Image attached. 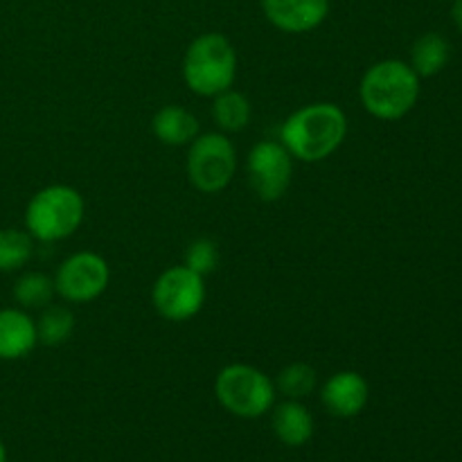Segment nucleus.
<instances>
[{
	"label": "nucleus",
	"instance_id": "4",
	"mask_svg": "<svg viewBox=\"0 0 462 462\" xmlns=\"http://www.w3.org/2000/svg\"><path fill=\"white\" fill-rule=\"evenodd\" d=\"M86 215L84 197L70 185H48L30 199L25 208V230L43 244L72 237Z\"/></svg>",
	"mask_w": 462,
	"mask_h": 462
},
{
	"label": "nucleus",
	"instance_id": "17",
	"mask_svg": "<svg viewBox=\"0 0 462 462\" xmlns=\"http://www.w3.org/2000/svg\"><path fill=\"white\" fill-rule=\"evenodd\" d=\"M54 293V280L39 271L23 273L14 284V300L21 310H43L50 305Z\"/></svg>",
	"mask_w": 462,
	"mask_h": 462
},
{
	"label": "nucleus",
	"instance_id": "16",
	"mask_svg": "<svg viewBox=\"0 0 462 462\" xmlns=\"http://www.w3.org/2000/svg\"><path fill=\"white\" fill-rule=\"evenodd\" d=\"M212 120L219 126L221 134H237L251 122V102L239 90H224L212 97Z\"/></svg>",
	"mask_w": 462,
	"mask_h": 462
},
{
	"label": "nucleus",
	"instance_id": "11",
	"mask_svg": "<svg viewBox=\"0 0 462 462\" xmlns=\"http://www.w3.org/2000/svg\"><path fill=\"white\" fill-rule=\"evenodd\" d=\"M368 382H365L364 374L355 373V370H341L320 386V402H323L325 411L334 418H356L368 406Z\"/></svg>",
	"mask_w": 462,
	"mask_h": 462
},
{
	"label": "nucleus",
	"instance_id": "20",
	"mask_svg": "<svg viewBox=\"0 0 462 462\" xmlns=\"http://www.w3.org/2000/svg\"><path fill=\"white\" fill-rule=\"evenodd\" d=\"M275 391L282 393L287 400H305L319 386V374L310 364H289L287 368L280 370L278 379H275Z\"/></svg>",
	"mask_w": 462,
	"mask_h": 462
},
{
	"label": "nucleus",
	"instance_id": "19",
	"mask_svg": "<svg viewBox=\"0 0 462 462\" xmlns=\"http://www.w3.org/2000/svg\"><path fill=\"white\" fill-rule=\"evenodd\" d=\"M34 239L27 230L0 228V273H14L32 260Z\"/></svg>",
	"mask_w": 462,
	"mask_h": 462
},
{
	"label": "nucleus",
	"instance_id": "1",
	"mask_svg": "<svg viewBox=\"0 0 462 462\" xmlns=\"http://www.w3.org/2000/svg\"><path fill=\"white\" fill-rule=\"evenodd\" d=\"M347 135V116L332 102H314L293 111L280 126V143L302 162L332 156Z\"/></svg>",
	"mask_w": 462,
	"mask_h": 462
},
{
	"label": "nucleus",
	"instance_id": "2",
	"mask_svg": "<svg viewBox=\"0 0 462 462\" xmlns=\"http://www.w3.org/2000/svg\"><path fill=\"white\" fill-rule=\"evenodd\" d=\"M359 97L365 111L377 120H402L418 104L420 77L402 59H383L361 77Z\"/></svg>",
	"mask_w": 462,
	"mask_h": 462
},
{
	"label": "nucleus",
	"instance_id": "5",
	"mask_svg": "<svg viewBox=\"0 0 462 462\" xmlns=\"http://www.w3.org/2000/svg\"><path fill=\"white\" fill-rule=\"evenodd\" d=\"M215 395L221 409L239 420H257L275 404V383L269 374L248 364H230L215 379Z\"/></svg>",
	"mask_w": 462,
	"mask_h": 462
},
{
	"label": "nucleus",
	"instance_id": "12",
	"mask_svg": "<svg viewBox=\"0 0 462 462\" xmlns=\"http://www.w3.org/2000/svg\"><path fill=\"white\" fill-rule=\"evenodd\" d=\"M39 346L36 323L21 307L0 310V361H18Z\"/></svg>",
	"mask_w": 462,
	"mask_h": 462
},
{
	"label": "nucleus",
	"instance_id": "18",
	"mask_svg": "<svg viewBox=\"0 0 462 462\" xmlns=\"http://www.w3.org/2000/svg\"><path fill=\"white\" fill-rule=\"evenodd\" d=\"M36 323V337L41 346L57 347L63 346L72 337L75 329V316L68 307H43V314L39 316Z\"/></svg>",
	"mask_w": 462,
	"mask_h": 462
},
{
	"label": "nucleus",
	"instance_id": "6",
	"mask_svg": "<svg viewBox=\"0 0 462 462\" xmlns=\"http://www.w3.org/2000/svg\"><path fill=\"white\" fill-rule=\"evenodd\" d=\"M188 179L199 192H224L237 170V152L228 135L219 131L199 134L188 144Z\"/></svg>",
	"mask_w": 462,
	"mask_h": 462
},
{
	"label": "nucleus",
	"instance_id": "8",
	"mask_svg": "<svg viewBox=\"0 0 462 462\" xmlns=\"http://www.w3.org/2000/svg\"><path fill=\"white\" fill-rule=\"evenodd\" d=\"M54 291L72 305L93 302L106 291L111 282V269L102 255L93 251H81L61 262L54 275Z\"/></svg>",
	"mask_w": 462,
	"mask_h": 462
},
{
	"label": "nucleus",
	"instance_id": "7",
	"mask_svg": "<svg viewBox=\"0 0 462 462\" xmlns=\"http://www.w3.org/2000/svg\"><path fill=\"white\" fill-rule=\"evenodd\" d=\"M152 302L165 320L185 323L206 305V278L185 264L170 266L153 282Z\"/></svg>",
	"mask_w": 462,
	"mask_h": 462
},
{
	"label": "nucleus",
	"instance_id": "14",
	"mask_svg": "<svg viewBox=\"0 0 462 462\" xmlns=\"http://www.w3.org/2000/svg\"><path fill=\"white\" fill-rule=\"evenodd\" d=\"M152 131L167 147H183L201 134V126H199L197 116L189 113L188 108L179 106V104H167V106L158 108V113L153 116Z\"/></svg>",
	"mask_w": 462,
	"mask_h": 462
},
{
	"label": "nucleus",
	"instance_id": "15",
	"mask_svg": "<svg viewBox=\"0 0 462 462\" xmlns=\"http://www.w3.org/2000/svg\"><path fill=\"white\" fill-rule=\"evenodd\" d=\"M451 59V45L438 32H427L420 39H415L413 48H411V61L409 66L413 68L415 75L422 77H436L447 68Z\"/></svg>",
	"mask_w": 462,
	"mask_h": 462
},
{
	"label": "nucleus",
	"instance_id": "9",
	"mask_svg": "<svg viewBox=\"0 0 462 462\" xmlns=\"http://www.w3.org/2000/svg\"><path fill=\"white\" fill-rule=\"evenodd\" d=\"M291 176L293 158L280 140H262L248 153V180L262 201H280L291 185Z\"/></svg>",
	"mask_w": 462,
	"mask_h": 462
},
{
	"label": "nucleus",
	"instance_id": "22",
	"mask_svg": "<svg viewBox=\"0 0 462 462\" xmlns=\"http://www.w3.org/2000/svg\"><path fill=\"white\" fill-rule=\"evenodd\" d=\"M451 3H454L451 5V21L462 34V0H451Z\"/></svg>",
	"mask_w": 462,
	"mask_h": 462
},
{
	"label": "nucleus",
	"instance_id": "23",
	"mask_svg": "<svg viewBox=\"0 0 462 462\" xmlns=\"http://www.w3.org/2000/svg\"><path fill=\"white\" fill-rule=\"evenodd\" d=\"M0 462H7V449H5L3 442H0Z\"/></svg>",
	"mask_w": 462,
	"mask_h": 462
},
{
	"label": "nucleus",
	"instance_id": "10",
	"mask_svg": "<svg viewBox=\"0 0 462 462\" xmlns=\"http://www.w3.org/2000/svg\"><path fill=\"white\" fill-rule=\"evenodd\" d=\"M266 21L287 34H307L325 23L329 0H262Z\"/></svg>",
	"mask_w": 462,
	"mask_h": 462
},
{
	"label": "nucleus",
	"instance_id": "21",
	"mask_svg": "<svg viewBox=\"0 0 462 462\" xmlns=\"http://www.w3.org/2000/svg\"><path fill=\"white\" fill-rule=\"evenodd\" d=\"M219 246H217L212 239H194L192 244L188 246V251H185V266L188 269H192L194 273L199 275H210L215 273L217 266H219Z\"/></svg>",
	"mask_w": 462,
	"mask_h": 462
},
{
	"label": "nucleus",
	"instance_id": "13",
	"mask_svg": "<svg viewBox=\"0 0 462 462\" xmlns=\"http://www.w3.org/2000/svg\"><path fill=\"white\" fill-rule=\"evenodd\" d=\"M271 429L284 447H302L314 438L316 422L300 400H284L271 409Z\"/></svg>",
	"mask_w": 462,
	"mask_h": 462
},
{
	"label": "nucleus",
	"instance_id": "3",
	"mask_svg": "<svg viewBox=\"0 0 462 462\" xmlns=\"http://www.w3.org/2000/svg\"><path fill=\"white\" fill-rule=\"evenodd\" d=\"M237 77V52L219 32H206L188 45L183 57V79L192 93L215 97L233 88Z\"/></svg>",
	"mask_w": 462,
	"mask_h": 462
}]
</instances>
